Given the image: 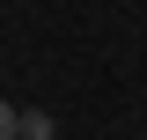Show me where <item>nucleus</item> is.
<instances>
[{
	"label": "nucleus",
	"instance_id": "1",
	"mask_svg": "<svg viewBox=\"0 0 147 140\" xmlns=\"http://www.w3.org/2000/svg\"><path fill=\"white\" fill-rule=\"evenodd\" d=\"M15 140H52V118H44V111H22V125H15Z\"/></svg>",
	"mask_w": 147,
	"mask_h": 140
},
{
	"label": "nucleus",
	"instance_id": "2",
	"mask_svg": "<svg viewBox=\"0 0 147 140\" xmlns=\"http://www.w3.org/2000/svg\"><path fill=\"white\" fill-rule=\"evenodd\" d=\"M15 125H22V111H15V103H0V140H15Z\"/></svg>",
	"mask_w": 147,
	"mask_h": 140
}]
</instances>
